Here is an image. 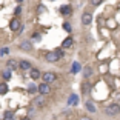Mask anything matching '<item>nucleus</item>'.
<instances>
[{
	"mask_svg": "<svg viewBox=\"0 0 120 120\" xmlns=\"http://www.w3.org/2000/svg\"><path fill=\"white\" fill-rule=\"evenodd\" d=\"M9 52V49L8 48H3V49H0V56H5V54H8Z\"/></svg>",
	"mask_w": 120,
	"mask_h": 120,
	"instance_id": "obj_24",
	"label": "nucleus"
},
{
	"mask_svg": "<svg viewBox=\"0 0 120 120\" xmlns=\"http://www.w3.org/2000/svg\"><path fill=\"white\" fill-rule=\"evenodd\" d=\"M28 91H29V92H31V94H32V92H35V91H37V88H35V86H34V85H29V88H28Z\"/></svg>",
	"mask_w": 120,
	"mask_h": 120,
	"instance_id": "obj_23",
	"label": "nucleus"
},
{
	"mask_svg": "<svg viewBox=\"0 0 120 120\" xmlns=\"http://www.w3.org/2000/svg\"><path fill=\"white\" fill-rule=\"evenodd\" d=\"M20 12H22V6H17L15 8V15H19Z\"/></svg>",
	"mask_w": 120,
	"mask_h": 120,
	"instance_id": "obj_26",
	"label": "nucleus"
},
{
	"mask_svg": "<svg viewBox=\"0 0 120 120\" xmlns=\"http://www.w3.org/2000/svg\"><path fill=\"white\" fill-rule=\"evenodd\" d=\"M91 75H92V68L91 66H86L85 71H83V77H85V79H89Z\"/></svg>",
	"mask_w": 120,
	"mask_h": 120,
	"instance_id": "obj_14",
	"label": "nucleus"
},
{
	"mask_svg": "<svg viewBox=\"0 0 120 120\" xmlns=\"http://www.w3.org/2000/svg\"><path fill=\"white\" fill-rule=\"evenodd\" d=\"M12 117H14V112H12L11 109L5 111V114H3V119L5 120H12Z\"/></svg>",
	"mask_w": 120,
	"mask_h": 120,
	"instance_id": "obj_16",
	"label": "nucleus"
},
{
	"mask_svg": "<svg viewBox=\"0 0 120 120\" xmlns=\"http://www.w3.org/2000/svg\"><path fill=\"white\" fill-rule=\"evenodd\" d=\"M17 2H19V3H22V2H23V0H17Z\"/></svg>",
	"mask_w": 120,
	"mask_h": 120,
	"instance_id": "obj_29",
	"label": "nucleus"
},
{
	"mask_svg": "<svg viewBox=\"0 0 120 120\" xmlns=\"http://www.w3.org/2000/svg\"><path fill=\"white\" fill-rule=\"evenodd\" d=\"M79 68H80V65H79V63H74V65H72V72H77Z\"/></svg>",
	"mask_w": 120,
	"mask_h": 120,
	"instance_id": "obj_22",
	"label": "nucleus"
},
{
	"mask_svg": "<svg viewBox=\"0 0 120 120\" xmlns=\"http://www.w3.org/2000/svg\"><path fill=\"white\" fill-rule=\"evenodd\" d=\"M89 89H91V86H89V83H83V94H88Z\"/></svg>",
	"mask_w": 120,
	"mask_h": 120,
	"instance_id": "obj_19",
	"label": "nucleus"
},
{
	"mask_svg": "<svg viewBox=\"0 0 120 120\" xmlns=\"http://www.w3.org/2000/svg\"><path fill=\"white\" fill-rule=\"evenodd\" d=\"M2 75H3L5 80H9V77H11V69H9V68H6V69L2 72Z\"/></svg>",
	"mask_w": 120,
	"mask_h": 120,
	"instance_id": "obj_18",
	"label": "nucleus"
},
{
	"mask_svg": "<svg viewBox=\"0 0 120 120\" xmlns=\"http://www.w3.org/2000/svg\"><path fill=\"white\" fill-rule=\"evenodd\" d=\"M63 29L68 31V32H71V25H69V23H63Z\"/></svg>",
	"mask_w": 120,
	"mask_h": 120,
	"instance_id": "obj_21",
	"label": "nucleus"
},
{
	"mask_svg": "<svg viewBox=\"0 0 120 120\" xmlns=\"http://www.w3.org/2000/svg\"><path fill=\"white\" fill-rule=\"evenodd\" d=\"M82 23H83V25H91L92 23V14L91 12H83V15H82Z\"/></svg>",
	"mask_w": 120,
	"mask_h": 120,
	"instance_id": "obj_6",
	"label": "nucleus"
},
{
	"mask_svg": "<svg viewBox=\"0 0 120 120\" xmlns=\"http://www.w3.org/2000/svg\"><path fill=\"white\" fill-rule=\"evenodd\" d=\"M8 92V85H6V82H2L0 83V95H3Z\"/></svg>",
	"mask_w": 120,
	"mask_h": 120,
	"instance_id": "obj_15",
	"label": "nucleus"
},
{
	"mask_svg": "<svg viewBox=\"0 0 120 120\" xmlns=\"http://www.w3.org/2000/svg\"><path fill=\"white\" fill-rule=\"evenodd\" d=\"M56 52H57L59 57H63V51H62V49H56Z\"/></svg>",
	"mask_w": 120,
	"mask_h": 120,
	"instance_id": "obj_25",
	"label": "nucleus"
},
{
	"mask_svg": "<svg viewBox=\"0 0 120 120\" xmlns=\"http://www.w3.org/2000/svg\"><path fill=\"white\" fill-rule=\"evenodd\" d=\"M45 59H46V62H49V63H54V62H57L60 57L57 56L56 51H49V52H46V54H45Z\"/></svg>",
	"mask_w": 120,
	"mask_h": 120,
	"instance_id": "obj_4",
	"label": "nucleus"
},
{
	"mask_svg": "<svg viewBox=\"0 0 120 120\" xmlns=\"http://www.w3.org/2000/svg\"><path fill=\"white\" fill-rule=\"evenodd\" d=\"M29 75H31V79L32 80H37V79H40V71L37 69V68H31V69H29Z\"/></svg>",
	"mask_w": 120,
	"mask_h": 120,
	"instance_id": "obj_11",
	"label": "nucleus"
},
{
	"mask_svg": "<svg viewBox=\"0 0 120 120\" xmlns=\"http://www.w3.org/2000/svg\"><path fill=\"white\" fill-rule=\"evenodd\" d=\"M60 14L63 15V17H69L72 14V6L71 5H63V6L60 8Z\"/></svg>",
	"mask_w": 120,
	"mask_h": 120,
	"instance_id": "obj_5",
	"label": "nucleus"
},
{
	"mask_svg": "<svg viewBox=\"0 0 120 120\" xmlns=\"http://www.w3.org/2000/svg\"><path fill=\"white\" fill-rule=\"evenodd\" d=\"M20 49H23V51H31L32 49L31 42H22L20 43Z\"/></svg>",
	"mask_w": 120,
	"mask_h": 120,
	"instance_id": "obj_13",
	"label": "nucleus"
},
{
	"mask_svg": "<svg viewBox=\"0 0 120 120\" xmlns=\"http://www.w3.org/2000/svg\"><path fill=\"white\" fill-rule=\"evenodd\" d=\"M120 112V105L119 103H111L105 108V114L106 116H117Z\"/></svg>",
	"mask_w": 120,
	"mask_h": 120,
	"instance_id": "obj_1",
	"label": "nucleus"
},
{
	"mask_svg": "<svg viewBox=\"0 0 120 120\" xmlns=\"http://www.w3.org/2000/svg\"><path fill=\"white\" fill-rule=\"evenodd\" d=\"M37 91H39V94H42V95H46V94H49L51 92V88H49V83H40L39 86H37Z\"/></svg>",
	"mask_w": 120,
	"mask_h": 120,
	"instance_id": "obj_3",
	"label": "nucleus"
},
{
	"mask_svg": "<svg viewBox=\"0 0 120 120\" xmlns=\"http://www.w3.org/2000/svg\"><path fill=\"white\" fill-rule=\"evenodd\" d=\"M9 28H11V31H19L20 29V20L19 19H12L9 23Z\"/></svg>",
	"mask_w": 120,
	"mask_h": 120,
	"instance_id": "obj_8",
	"label": "nucleus"
},
{
	"mask_svg": "<svg viewBox=\"0 0 120 120\" xmlns=\"http://www.w3.org/2000/svg\"><path fill=\"white\" fill-rule=\"evenodd\" d=\"M42 79H43V82L45 83H52V82H56L57 80V75L54 74V72H43V75H42Z\"/></svg>",
	"mask_w": 120,
	"mask_h": 120,
	"instance_id": "obj_2",
	"label": "nucleus"
},
{
	"mask_svg": "<svg viewBox=\"0 0 120 120\" xmlns=\"http://www.w3.org/2000/svg\"><path fill=\"white\" fill-rule=\"evenodd\" d=\"M20 120H31L29 117H23V119H20Z\"/></svg>",
	"mask_w": 120,
	"mask_h": 120,
	"instance_id": "obj_28",
	"label": "nucleus"
},
{
	"mask_svg": "<svg viewBox=\"0 0 120 120\" xmlns=\"http://www.w3.org/2000/svg\"><path fill=\"white\" fill-rule=\"evenodd\" d=\"M102 2H103V0H91V5H92V6H99Z\"/></svg>",
	"mask_w": 120,
	"mask_h": 120,
	"instance_id": "obj_20",
	"label": "nucleus"
},
{
	"mask_svg": "<svg viewBox=\"0 0 120 120\" xmlns=\"http://www.w3.org/2000/svg\"><path fill=\"white\" fill-rule=\"evenodd\" d=\"M80 120H92V119H91V117H82Z\"/></svg>",
	"mask_w": 120,
	"mask_h": 120,
	"instance_id": "obj_27",
	"label": "nucleus"
},
{
	"mask_svg": "<svg viewBox=\"0 0 120 120\" xmlns=\"http://www.w3.org/2000/svg\"><path fill=\"white\" fill-rule=\"evenodd\" d=\"M72 43H74L72 37H66V39L63 40V43H62V48H71V46H72Z\"/></svg>",
	"mask_w": 120,
	"mask_h": 120,
	"instance_id": "obj_12",
	"label": "nucleus"
},
{
	"mask_svg": "<svg viewBox=\"0 0 120 120\" xmlns=\"http://www.w3.org/2000/svg\"><path fill=\"white\" fill-rule=\"evenodd\" d=\"M19 68L23 69V71H29L32 66H31V63H29L28 60H20V62H19Z\"/></svg>",
	"mask_w": 120,
	"mask_h": 120,
	"instance_id": "obj_9",
	"label": "nucleus"
},
{
	"mask_svg": "<svg viewBox=\"0 0 120 120\" xmlns=\"http://www.w3.org/2000/svg\"><path fill=\"white\" fill-rule=\"evenodd\" d=\"M86 109H88L89 112H95V105L92 102H86Z\"/></svg>",
	"mask_w": 120,
	"mask_h": 120,
	"instance_id": "obj_17",
	"label": "nucleus"
},
{
	"mask_svg": "<svg viewBox=\"0 0 120 120\" xmlns=\"http://www.w3.org/2000/svg\"><path fill=\"white\" fill-rule=\"evenodd\" d=\"M6 68H9L11 71H12V69H19V62L14 60V59H9L6 62Z\"/></svg>",
	"mask_w": 120,
	"mask_h": 120,
	"instance_id": "obj_10",
	"label": "nucleus"
},
{
	"mask_svg": "<svg viewBox=\"0 0 120 120\" xmlns=\"http://www.w3.org/2000/svg\"><path fill=\"white\" fill-rule=\"evenodd\" d=\"M34 105H35V106H39V108H42V106H45V105H46L45 95H42V94H40L39 97H35V99H34Z\"/></svg>",
	"mask_w": 120,
	"mask_h": 120,
	"instance_id": "obj_7",
	"label": "nucleus"
}]
</instances>
